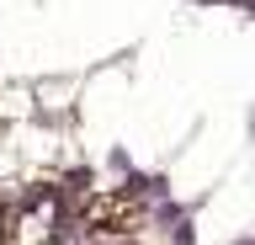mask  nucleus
I'll return each instance as SVG.
<instances>
[]
</instances>
